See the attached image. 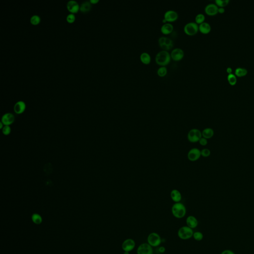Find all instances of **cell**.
I'll use <instances>...</instances> for the list:
<instances>
[{
    "label": "cell",
    "mask_w": 254,
    "mask_h": 254,
    "mask_svg": "<svg viewBox=\"0 0 254 254\" xmlns=\"http://www.w3.org/2000/svg\"><path fill=\"white\" fill-rule=\"evenodd\" d=\"M171 57L169 52L165 50L159 51L156 54L155 61L156 64L161 66H166L170 62Z\"/></svg>",
    "instance_id": "cell-1"
},
{
    "label": "cell",
    "mask_w": 254,
    "mask_h": 254,
    "mask_svg": "<svg viewBox=\"0 0 254 254\" xmlns=\"http://www.w3.org/2000/svg\"><path fill=\"white\" fill-rule=\"evenodd\" d=\"M171 213L173 216L176 219H183L187 213L186 207L180 202L176 203L172 206Z\"/></svg>",
    "instance_id": "cell-2"
},
{
    "label": "cell",
    "mask_w": 254,
    "mask_h": 254,
    "mask_svg": "<svg viewBox=\"0 0 254 254\" xmlns=\"http://www.w3.org/2000/svg\"><path fill=\"white\" fill-rule=\"evenodd\" d=\"M194 231L192 228L187 226H183L178 231V236L183 240H187L192 238L193 236Z\"/></svg>",
    "instance_id": "cell-3"
},
{
    "label": "cell",
    "mask_w": 254,
    "mask_h": 254,
    "mask_svg": "<svg viewBox=\"0 0 254 254\" xmlns=\"http://www.w3.org/2000/svg\"><path fill=\"white\" fill-rule=\"evenodd\" d=\"M162 242V239L159 234L156 232L149 233L147 238V243L151 247H157L159 246Z\"/></svg>",
    "instance_id": "cell-4"
},
{
    "label": "cell",
    "mask_w": 254,
    "mask_h": 254,
    "mask_svg": "<svg viewBox=\"0 0 254 254\" xmlns=\"http://www.w3.org/2000/svg\"><path fill=\"white\" fill-rule=\"evenodd\" d=\"M158 42L159 46L163 50L168 51L171 50L173 47V41L169 37L165 36L159 37Z\"/></svg>",
    "instance_id": "cell-5"
},
{
    "label": "cell",
    "mask_w": 254,
    "mask_h": 254,
    "mask_svg": "<svg viewBox=\"0 0 254 254\" xmlns=\"http://www.w3.org/2000/svg\"><path fill=\"white\" fill-rule=\"evenodd\" d=\"M199 30V25L193 21L187 23L184 27V32L189 36L194 35Z\"/></svg>",
    "instance_id": "cell-6"
},
{
    "label": "cell",
    "mask_w": 254,
    "mask_h": 254,
    "mask_svg": "<svg viewBox=\"0 0 254 254\" xmlns=\"http://www.w3.org/2000/svg\"><path fill=\"white\" fill-rule=\"evenodd\" d=\"M201 138H202V132L197 129H191L188 133V139L192 143L199 142Z\"/></svg>",
    "instance_id": "cell-7"
},
{
    "label": "cell",
    "mask_w": 254,
    "mask_h": 254,
    "mask_svg": "<svg viewBox=\"0 0 254 254\" xmlns=\"http://www.w3.org/2000/svg\"><path fill=\"white\" fill-rule=\"evenodd\" d=\"M121 247L124 252H131L136 247V242L133 239H126L123 242Z\"/></svg>",
    "instance_id": "cell-8"
},
{
    "label": "cell",
    "mask_w": 254,
    "mask_h": 254,
    "mask_svg": "<svg viewBox=\"0 0 254 254\" xmlns=\"http://www.w3.org/2000/svg\"><path fill=\"white\" fill-rule=\"evenodd\" d=\"M137 254H153V247L148 243H143L138 246Z\"/></svg>",
    "instance_id": "cell-9"
},
{
    "label": "cell",
    "mask_w": 254,
    "mask_h": 254,
    "mask_svg": "<svg viewBox=\"0 0 254 254\" xmlns=\"http://www.w3.org/2000/svg\"><path fill=\"white\" fill-rule=\"evenodd\" d=\"M201 156L200 151L197 148H193L189 151L188 153V158L192 162L197 161Z\"/></svg>",
    "instance_id": "cell-10"
},
{
    "label": "cell",
    "mask_w": 254,
    "mask_h": 254,
    "mask_svg": "<svg viewBox=\"0 0 254 254\" xmlns=\"http://www.w3.org/2000/svg\"><path fill=\"white\" fill-rule=\"evenodd\" d=\"M178 17L179 16L177 12L172 10L167 11L164 14V19L168 23L176 21L177 20Z\"/></svg>",
    "instance_id": "cell-11"
},
{
    "label": "cell",
    "mask_w": 254,
    "mask_h": 254,
    "mask_svg": "<svg viewBox=\"0 0 254 254\" xmlns=\"http://www.w3.org/2000/svg\"><path fill=\"white\" fill-rule=\"evenodd\" d=\"M170 55L171 59L174 61H180L184 57V52L181 48H175L171 51Z\"/></svg>",
    "instance_id": "cell-12"
},
{
    "label": "cell",
    "mask_w": 254,
    "mask_h": 254,
    "mask_svg": "<svg viewBox=\"0 0 254 254\" xmlns=\"http://www.w3.org/2000/svg\"><path fill=\"white\" fill-rule=\"evenodd\" d=\"M219 7L214 4H209L204 8V11L206 14L209 16H216L218 14Z\"/></svg>",
    "instance_id": "cell-13"
},
{
    "label": "cell",
    "mask_w": 254,
    "mask_h": 254,
    "mask_svg": "<svg viewBox=\"0 0 254 254\" xmlns=\"http://www.w3.org/2000/svg\"><path fill=\"white\" fill-rule=\"evenodd\" d=\"M15 121V117L13 114L7 113L5 114L2 117L1 122L4 126H10Z\"/></svg>",
    "instance_id": "cell-14"
},
{
    "label": "cell",
    "mask_w": 254,
    "mask_h": 254,
    "mask_svg": "<svg viewBox=\"0 0 254 254\" xmlns=\"http://www.w3.org/2000/svg\"><path fill=\"white\" fill-rule=\"evenodd\" d=\"M186 225L192 229L196 228L199 224L197 219L193 216H188L186 220Z\"/></svg>",
    "instance_id": "cell-15"
},
{
    "label": "cell",
    "mask_w": 254,
    "mask_h": 254,
    "mask_svg": "<svg viewBox=\"0 0 254 254\" xmlns=\"http://www.w3.org/2000/svg\"><path fill=\"white\" fill-rule=\"evenodd\" d=\"M67 9L70 12L72 13H76L80 9V6L77 2L74 0L69 1L67 3Z\"/></svg>",
    "instance_id": "cell-16"
},
{
    "label": "cell",
    "mask_w": 254,
    "mask_h": 254,
    "mask_svg": "<svg viewBox=\"0 0 254 254\" xmlns=\"http://www.w3.org/2000/svg\"><path fill=\"white\" fill-rule=\"evenodd\" d=\"M174 29V26L173 24L170 23H166L161 26V32L165 35H168L170 34L173 32Z\"/></svg>",
    "instance_id": "cell-17"
},
{
    "label": "cell",
    "mask_w": 254,
    "mask_h": 254,
    "mask_svg": "<svg viewBox=\"0 0 254 254\" xmlns=\"http://www.w3.org/2000/svg\"><path fill=\"white\" fill-rule=\"evenodd\" d=\"M26 105L25 102L19 101L17 102L14 106V111L16 113L20 114L23 113L26 110Z\"/></svg>",
    "instance_id": "cell-18"
},
{
    "label": "cell",
    "mask_w": 254,
    "mask_h": 254,
    "mask_svg": "<svg viewBox=\"0 0 254 254\" xmlns=\"http://www.w3.org/2000/svg\"><path fill=\"white\" fill-rule=\"evenodd\" d=\"M199 30L203 34H207L210 33L212 30V27L209 23L204 22L199 24Z\"/></svg>",
    "instance_id": "cell-19"
},
{
    "label": "cell",
    "mask_w": 254,
    "mask_h": 254,
    "mask_svg": "<svg viewBox=\"0 0 254 254\" xmlns=\"http://www.w3.org/2000/svg\"><path fill=\"white\" fill-rule=\"evenodd\" d=\"M170 197L172 200L175 202V203H179L182 200V194L179 191L176 189H174L171 192Z\"/></svg>",
    "instance_id": "cell-20"
},
{
    "label": "cell",
    "mask_w": 254,
    "mask_h": 254,
    "mask_svg": "<svg viewBox=\"0 0 254 254\" xmlns=\"http://www.w3.org/2000/svg\"><path fill=\"white\" fill-rule=\"evenodd\" d=\"M140 60L143 64L148 65L150 64L151 58L148 53L143 52L140 55Z\"/></svg>",
    "instance_id": "cell-21"
},
{
    "label": "cell",
    "mask_w": 254,
    "mask_h": 254,
    "mask_svg": "<svg viewBox=\"0 0 254 254\" xmlns=\"http://www.w3.org/2000/svg\"><path fill=\"white\" fill-rule=\"evenodd\" d=\"M202 137L206 138V139H210L213 138L214 135V133L213 129L210 128H207L204 129L202 132Z\"/></svg>",
    "instance_id": "cell-22"
},
{
    "label": "cell",
    "mask_w": 254,
    "mask_h": 254,
    "mask_svg": "<svg viewBox=\"0 0 254 254\" xmlns=\"http://www.w3.org/2000/svg\"><path fill=\"white\" fill-rule=\"evenodd\" d=\"M248 74L247 69L243 68H237L235 71V75L238 78L245 77Z\"/></svg>",
    "instance_id": "cell-23"
},
{
    "label": "cell",
    "mask_w": 254,
    "mask_h": 254,
    "mask_svg": "<svg viewBox=\"0 0 254 254\" xmlns=\"http://www.w3.org/2000/svg\"><path fill=\"white\" fill-rule=\"evenodd\" d=\"M91 5L90 2L85 1L82 3L80 7V10L82 13H86L91 9Z\"/></svg>",
    "instance_id": "cell-24"
},
{
    "label": "cell",
    "mask_w": 254,
    "mask_h": 254,
    "mask_svg": "<svg viewBox=\"0 0 254 254\" xmlns=\"http://www.w3.org/2000/svg\"><path fill=\"white\" fill-rule=\"evenodd\" d=\"M227 81L230 85L234 86L237 84V77L235 75V74H229L227 76Z\"/></svg>",
    "instance_id": "cell-25"
},
{
    "label": "cell",
    "mask_w": 254,
    "mask_h": 254,
    "mask_svg": "<svg viewBox=\"0 0 254 254\" xmlns=\"http://www.w3.org/2000/svg\"><path fill=\"white\" fill-rule=\"evenodd\" d=\"M31 219L33 223L36 224H40L42 222V218L40 214L38 213H34L31 216Z\"/></svg>",
    "instance_id": "cell-26"
},
{
    "label": "cell",
    "mask_w": 254,
    "mask_h": 254,
    "mask_svg": "<svg viewBox=\"0 0 254 254\" xmlns=\"http://www.w3.org/2000/svg\"><path fill=\"white\" fill-rule=\"evenodd\" d=\"M157 74L160 77H164L167 74V69L165 66H161L157 70Z\"/></svg>",
    "instance_id": "cell-27"
},
{
    "label": "cell",
    "mask_w": 254,
    "mask_h": 254,
    "mask_svg": "<svg viewBox=\"0 0 254 254\" xmlns=\"http://www.w3.org/2000/svg\"><path fill=\"white\" fill-rule=\"evenodd\" d=\"M230 2L229 0H216L215 4L219 8H224L227 6Z\"/></svg>",
    "instance_id": "cell-28"
},
{
    "label": "cell",
    "mask_w": 254,
    "mask_h": 254,
    "mask_svg": "<svg viewBox=\"0 0 254 254\" xmlns=\"http://www.w3.org/2000/svg\"><path fill=\"white\" fill-rule=\"evenodd\" d=\"M206 17L204 14H197L195 17V23H197V24H200L202 23H204Z\"/></svg>",
    "instance_id": "cell-29"
},
{
    "label": "cell",
    "mask_w": 254,
    "mask_h": 254,
    "mask_svg": "<svg viewBox=\"0 0 254 254\" xmlns=\"http://www.w3.org/2000/svg\"><path fill=\"white\" fill-rule=\"evenodd\" d=\"M193 238L194 240L197 241H202L204 238V235L203 233H202L200 231H196L194 232L193 236Z\"/></svg>",
    "instance_id": "cell-30"
},
{
    "label": "cell",
    "mask_w": 254,
    "mask_h": 254,
    "mask_svg": "<svg viewBox=\"0 0 254 254\" xmlns=\"http://www.w3.org/2000/svg\"><path fill=\"white\" fill-rule=\"evenodd\" d=\"M40 17L38 15H34L30 18V23L33 25H37L40 23Z\"/></svg>",
    "instance_id": "cell-31"
},
{
    "label": "cell",
    "mask_w": 254,
    "mask_h": 254,
    "mask_svg": "<svg viewBox=\"0 0 254 254\" xmlns=\"http://www.w3.org/2000/svg\"><path fill=\"white\" fill-rule=\"evenodd\" d=\"M200 153H201V156L204 158H207L210 156L211 152L210 150L208 148H204L202 151H200Z\"/></svg>",
    "instance_id": "cell-32"
},
{
    "label": "cell",
    "mask_w": 254,
    "mask_h": 254,
    "mask_svg": "<svg viewBox=\"0 0 254 254\" xmlns=\"http://www.w3.org/2000/svg\"><path fill=\"white\" fill-rule=\"evenodd\" d=\"M2 132L5 136H8L11 133V128L10 126H5L2 129Z\"/></svg>",
    "instance_id": "cell-33"
},
{
    "label": "cell",
    "mask_w": 254,
    "mask_h": 254,
    "mask_svg": "<svg viewBox=\"0 0 254 254\" xmlns=\"http://www.w3.org/2000/svg\"><path fill=\"white\" fill-rule=\"evenodd\" d=\"M75 16L73 14H70L67 17V20L69 23H72L75 20Z\"/></svg>",
    "instance_id": "cell-34"
},
{
    "label": "cell",
    "mask_w": 254,
    "mask_h": 254,
    "mask_svg": "<svg viewBox=\"0 0 254 254\" xmlns=\"http://www.w3.org/2000/svg\"><path fill=\"white\" fill-rule=\"evenodd\" d=\"M199 142L202 146H206V145H207V143H208L207 139H206V138H203V137L200 138Z\"/></svg>",
    "instance_id": "cell-35"
},
{
    "label": "cell",
    "mask_w": 254,
    "mask_h": 254,
    "mask_svg": "<svg viewBox=\"0 0 254 254\" xmlns=\"http://www.w3.org/2000/svg\"><path fill=\"white\" fill-rule=\"evenodd\" d=\"M221 254H235L234 252L230 250H224Z\"/></svg>",
    "instance_id": "cell-36"
},
{
    "label": "cell",
    "mask_w": 254,
    "mask_h": 254,
    "mask_svg": "<svg viewBox=\"0 0 254 254\" xmlns=\"http://www.w3.org/2000/svg\"><path fill=\"white\" fill-rule=\"evenodd\" d=\"M165 251H166V249L163 246L159 247V249H158V251L159 252V253H164Z\"/></svg>",
    "instance_id": "cell-37"
},
{
    "label": "cell",
    "mask_w": 254,
    "mask_h": 254,
    "mask_svg": "<svg viewBox=\"0 0 254 254\" xmlns=\"http://www.w3.org/2000/svg\"><path fill=\"white\" fill-rule=\"evenodd\" d=\"M225 9L224 8H219V10H218V13L220 14H223L225 13Z\"/></svg>",
    "instance_id": "cell-38"
},
{
    "label": "cell",
    "mask_w": 254,
    "mask_h": 254,
    "mask_svg": "<svg viewBox=\"0 0 254 254\" xmlns=\"http://www.w3.org/2000/svg\"><path fill=\"white\" fill-rule=\"evenodd\" d=\"M226 72H227V74H228V75L232 74V69L230 67H228L226 69Z\"/></svg>",
    "instance_id": "cell-39"
},
{
    "label": "cell",
    "mask_w": 254,
    "mask_h": 254,
    "mask_svg": "<svg viewBox=\"0 0 254 254\" xmlns=\"http://www.w3.org/2000/svg\"><path fill=\"white\" fill-rule=\"evenodd\" d=\"M98 1H99L98 0H90V2L91 4H96V3H97Z\"/></svg>",
    "instance_id": "cell-40"
},
{
    "label": "cell",
    "mask_w": 254,
    "mask_h": 254,
    "mask_svg": "<svg viewBox=\"0 0 254 254\" xmlns=\"http://www.w3.org/2000/svg\"><path fill=\"white\" fill-rule=\"evenodd\" d=\"M123 254H130V252H124Z\"/></svg>",
    "instance_id": "cell-41"
}]
</instances>
